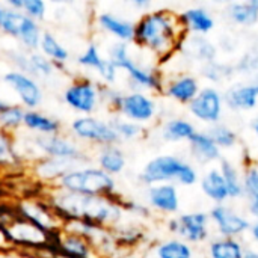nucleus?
I'll return each mask as SVG.
<instances>
[{
  "instance_id": "nucleus-1",
  "label": "nucleus",
  "mask_w": 258,
  "mask_h": 258,
  "mask_svg": "<svg viewBox=\"0 0 258 258\" xmlns=\"http://www.w3.org/2000/svg\"><path fill=\"white\" fill-rule=\"evenodd\" d=\"M44 200L50 204L63 225L80 221L113 230L122 224L125 215L121 206V195L91 197L50 187Z\"/></svg>"
},
{
  "instance_id": "nucleus-2",
  "label": "nucleus",
  "mask_w": 258,
  "mask_h": 258,
  "mask_svg": "<svg viewBox=\"0 0 258 258\" xmlns=\"http://www.w3.org/2000/svg\"><path fill=\"white\" fill-rule=\"evenodd\" d=\"M187 35L180 24L178 14L168 9H156L142 14L135 21L133 44L153 53L160 63H165L183 48Z\"/></svg>"
},
{
  "instance_id": "nucleus-3",
  "label": "nucleus",
  "mask_w": 258,
  "mask_h": 258,
  "mask_svg": "<svg viewBox=\"0 0 258 258\" xmlns=\"http://www.w3.org/2000/svg\"><path fill=\"white\" fill-rule=\"evenodd\" d=\"M107 57L115 63V67L125 73L130 83V91H144L163 94L165 77L159 68L147 67L138 62L130 53V44L115 41L107 48Z\"/></svg>"
},
{
  "instance_id": "nucleus-4",
  "label": "nucleus",
  "mask_w": 258,
  "mask_h": 258,
  "mask_svg": "<svg viewBox=\"0 0 258 258\" xmlns=\"http://www.w3.org/2000/svg\"><path fill=\"white\" fill-rule=\"evenodd\" d=\"M51 187L91 197H116L118 186L115 177L106 174L98 166L83 165L67 172Z\"/></svg>"
},
{
  "instance_id": "nucleus-5",
  "label": "nucleus",
  "mask_w": 258,
  "mask_h": 258,
  "mask_svg": "<svg viewBox=\"0 0 258 258\" xmlns=\"http://www.w3.org/2000/svg\"><path fill=\"white\" fill-rule=\"evenodd\" d=\"M139 181L145 186L178 183L183 186H194L198 181L197 169L183 159L172 154L156 156L145 163L139 172Z\"/></svg>"
},
{
  "instance_id": "nucleus-6",
  "label": "nucleus",
  "mask_w": 258,
  "mask_h": 258,
  "mask_svg": "<svg viewBox=\"0 0 258 258\" xmlns=\"http://www.w3.org/2000/svg\"><path fill=\"white\" fill-rule=\"evenodd\" d=\"M24 153L20 157L24 160L26 157H33V162L41 157H51V159H62L71 160L79 166L91 165V159L83 151V148L76 142L71 136L65 135H51V136H30L26 138Z\"/></svg>"
},
{
  "instance_id": "nucleus-7",
  "label": "nucleus",
  "mask_w": 258,
  "mask_h": 258,
  "mask_svg": "<svg viewBox=\"0 0 258 258\" xmlns=\"http://www.w3.org/2000/svg\"><path fill=\"white\" fill-rule=\"evenodd\" d=\"M42 32L38 21L29 18L23 12L9 9L0 2V33L17 39L24 50L38 51Z\"/></svg>"
},
{
  "instance_id": "nucleus-8",
  "label": "nucleus",
  "mask_w": 258,
  "mask_h": 258,
  "mask_svg": "<svg viewBox=\"0 0 258 258\" xmlns=\"http://www.w3.org/2000/svg\"><path fill=\"white\" fill-rule=\"evenodd\" d=\"M70 136L76 142L89 144L94 147H106L119 144V138L109 119L95 115L77 116L70 124Z\"/></svg>"
},
{
  "instance_id": "nucleus-9",
  "label": "nucleus",
  "mask_w": 258,
  "mask_h": 258,
  "mask_svg": "<svg viewBox=\"0 0 258 258\" xmlns=\"http://www.w3.org/2000/svg\"><path fill=\"white\" fill-rule=\"evenodd\" d=\"M101 83L88 77L74 79L62 92V101L79 116L94 115L101 106Z\"/></svg>"
},
{
  "instance_id": "nucleus-10",
  "label": "nucleus",
  "mask_w": 258,
  "mask_h": 258,
  "mask_svg": "<svg viewBox=\"0 0 258 258\" xmlns=\"http://www.w3.org/2000/svg\"><path fill=\"white\" fill-rule=\"evenodd\" d=\"M2 233L6 242H9L11 245L35 251L50 249L54 237L59 234H48L36 225L30 224L29 221L20 218L18 215H15L14 219L6 227H3Z\"/></svg>"
},
{
  "instance_id": "nucleus-11",
  "label": "nucleus",
  "mask_w": 258,
  "mask_h": 258,
  "mask_svg": "<svg viewBox=\"0 0 258 258\" xmlns=\"http://www.w3.org/2000/svg\"><path fill=\"white\" fill-rule=\"evenodd\" d=\"M5 54L14 65V70L32 76L39 83L48 82L60 73V70L39 51H29L23 47H17L6 50Z\"/></svg>"
},
{
  "instance_id": "nucleus-12",
  "label": "nucleus",
  "mask_w": 258,
  "mask_h": 258,
  "mask_svg": "<svg viewBox=\"0 0 258 258\" xmlns=\"http://www.w3.org/2000/svg\"><path fill=\"white\" fill-rule=\"evenodd\" d=\"M15 213L48 234H57L63 228V222L44 198L21 200L15 206Z\"/></svg>"
},
{
  "instance_id": "nucleus-13",
  "label": "nucleus",
  "mask_w": 258,
  "mask_h": 258,
  "mask_svg": "<svg viewBox=\"0 0 258 258\" xmlns=\"http://www.w3.org/2000/svg\"><path fill=\"white\" fill-rule=\"evenodd\" d=\"M2 80L17 95L20 101L18 104L23 106L26 110H38V107L42 104L44 101L42 85L32 76L17 70H9L8 73L3 74Z\"/></svg>"
},
{
  "instance_id": "nucleus-14",
  "label": "nucleus",
  "mask_w": 258,
  "mask_h": 258,
  "mask_svg": "<svg viewBox=\"0 0 258 258\" xmlns=\"http://www.w3.org/2000/svg\"><path fill=\"white\" fill-rule=\"evenodd\" d=\"M168 230L189 245L201 243L210 236V218L204 212L183 213L168 221Z\"/></svg>"
},
{
  "instance_id": "nucleus-15",
  "label": "nucleus",
  "mask_w": 258,
  "mask_h": 258,
  "mask_svg": "<svg viewBox=\"0 0 258 258\" xmlns=\"http://www.w3.org/2000/svg\"><path fill=\"white\" fill-rule=\"evenodd\" d=\"M159 107L154 100L148 92L144 91H128L124 92L118 116L125 118L128 121H133L139 125L151 122L157 116Z\"/></svg>"
},
{
  "instance_id": "nucleus-16",
  "label": "nucleus",
  "mask_w": 258,
  "mask_h": 258,
  "mask_svg": "<svg viewBox=\"0 0 258 258\" xmlns=\"http://www.w3.org/2000/svg\"><path fill=\"white\" fill-rule=\"evenodd\" d=\"M224 98L222 94L215 86L201 88L200 94L187 106L194 118L206 124H218L224 113Z\"/></svg>"
},
{
  "instance_id": "nucleus-17",
  "label": "nucleus",
  "mask_w": 258,
  "mask_h": 258,
  "mask_svg": "<svg viewBox=\"0 0 258 258\" xmlns=\"http://www.w3.org/2000/svg\"><path fill=\"white\" fill-rule=\"evenodd\" d=\"M76 63L85 70L95 71L101 80V85L115 86V83L118 82L119 70L115 67V63L107 56H103L100 47L95 42H91L76 57Z\"/></svg>"
},
{
  "instance_id": "nucleus-18",
  "label": "nucleus",
  "mask_w": 258,
  "mask_h": 258,
  "mask_svg": "<svg viewBox=\"0 0 258 258\" xmlns=\"http://www.w3.org/2000/svg\"><path fill=\"white\" fill-rule=\"evenodd\" d=\"M209 218L210 222H213V225L216 227L219 237L239 239L251 228V222L243 215L237 213L234 209L225 204H216L210 210Z\"/></svg>"
},
{
  "instance_id": "nucleus-19",
  "label": "nucleus",
  "mask_w": 258,
  "mask_h": 258,
  "mask_svg": "<svg viewBox=\"0 0 258 258\" xmlns=\"http://www.w3.org/2000/svg\"><path fill=\"white\" fill-rule=\"evenodd\" d=\"M48 252L67 258H100L89 240L65 230L54 237Z\"/></svg>"
},
{
  "instance_id": "nucleus-20",
  "label": "nucleus",
  "mask_w": 258,
  "mask_h": 258,
  "mask_svg": "<svg viewBox=\"0 0 258 258\" xmlns=\"http://www.w3.org/2000/svg\"><path fill=\"white\" fill-rule=\"evenodd\" d=\"M147 206L163 215H175L180 210V194L177 186L171 183L150 186L147 190Z\"/></svg>"
},
{
  "instance_id": "nucleus-21",
  "label": "nucleus",
  "mask_w": 258,
  "mask_h": 258,
  "mask_svg": "<svg viewBox=\"0 0 258 258\" xmlns=\"http://www.w3.org/2000/svg\"><path fill=\"white\" fill-rule=\"evenodd\" d=\"M95 24L101 32L113 36L118 42H133L135 21L132 20H127L113 12H101L95 17Z\"/></svg>"
},
{
  "instance_id": "nucleus-22",
  "label": "nucleus",
  "mask_w": 258,
  "mask_h": 258,
  "mask_svg": "<svg viewBox=\"0 0 258 258\" xmlns=\"http://www.w3.org/2000/svg\"><path fill=\"white\" fill-rule=\"evenodd\" d=\"M222 98L224 104L233 110H252L258 104V79L251 83L230 86Z\"/></svg>"
},
{
  "instance_id": "nucleus-23",
  "label": "nucleus",
  "mask_w": 258,
  "mask_h": 258,
  "mask_svg": "<svg viewBox=\"0 0 258 258\" xmlns=\"http://www.w3.org/2000/svg\"><path fill=\"white\" fill-rule=\"evenodd\" d=\"M79 165L71 160H62V159H51V157H41L33 162L32 169L35 177L39 181L48 183L51 187L57 180H60L67 172L77 168Z\"/></svg>"
},
{
  "instance_id": "nucleus-24",
  "label": "nucleus",
  "mask_w": 258,
  "mask_h": 258,
  "mask_svg": "<svg viewBox=\"0 0 258 258\" xmlns=\"http://www.w3.org/2000/svg\"><path fill=\"white\" fill-rule=\"evenodd\" d=\"M200 91H201L200 80L190 74H183V76H178V77L166 82L163 94L180 104L189 106L192 103V100L200 94Z\"/></svg>"
},
{
  "instance_id": "nucleus-25",
  "label": "nucleus",
  "mask_w": 258,
  "mask_h": 258,
  "mask_svg": "<svg viewBox=\"0 0 258 258\" xmlns=\"http://www.w3.org/2000/svg\"><path fill=\"white\" fill-rule=\"evenodd\" d=\"M23 128H26L33 136H51L60 135L62 122L57 118L41 110H26Z\"/></svg>"
},
{
  "instance_id": "nucleus-26",
  "label": "nucleus",
  "mask_w": 258,
  "mask_h": 258,
  "mask_svg": "<svg viewBox=\"0 0 258 258\" xmlns=\"http://www.w3.org/2000/svg\"><path fill=\"white\" fill-rule=\"evenodd\" d=\"M178 20L181 27L187 33H194V35H206L215 27V18L207 9L201 6H195L183 11L181 14H178Z\"/></svg>"
},
{
  "instance_id": "nucleus-27",
  "label": "nucleus",
  "mask_w": 258,
  "mask_h": 258,
  "mask_svg": "<svg viewBox=\"0 0 258 258\" xmlns=\"http://www.w3.org/2000/svg\"><path fill=\"white\" fill-rule=\"evenodd\" d=\"M95 163L106 174L116 177L124 172V169L127 166V156L118 144L106 145V147H100L97 150Z\"/></svg>"
},
{
  "instance_id": "nucleus-28",
  "label": "nucleus",
  "mask_w": 258,
  "mask_h": 258,
  "mask_svg": "<svg viewBox=\"0 0 258 258\" xmlns=\"http://www.w3.org/2000/svg\"><path fill=\"white\" fill-rule=\"evenodd\" d=\"M189 151L201 165H209L221 160V148L213 142L207 132H197L189 141Z\"/></svg>"
},
{
  "instance_id": "nucleus-29",
  "label": "nucleus",
  "mask_w": 258,
  "mask_h": 258,
  "mask_svg": "<svg viewBox=\"0 0 258 258\" xmlns=\"http://www.w3.org/2000/svg\"><path fill=\"white\" fill-rule=\"evenodd\" d=\"M38 51L41 54H44L48 60H51L59 70H62L63 65L68 63V60H70V51H68V48L50 30H44L42 32L41 42H39V50Z\"/></svg>"
},
{
  "instance_id": "nucleus-30",
  "label": "nucleus",
  "mask_w": 258,
  "mask_h": 258,
  "mask_svg": "<svg viewBox=\"0 0 258 258\" xmlns=\"http://www.w3.org/2000/svg\"><path fill=\"white\" fill-rule=\"evenodd\" d=\"M181 50H186L195 60L201 62L203 65L216 60L218 56L216 45L206 35H187Z\"/></svg>"
},
{
  "instance_id": "nucleus-31",
  "label": "nucleus",
  "mask_w": 258,
  "mask_h": 258,
  "mask_svg": "<svg viewBox=\"0 0 258 258\" xmlns=\"http://www.w3.org/2000/svg\"><path fill=\"white\" fill-rule=\"evenodd\" d=\"M201 190L203 194L216 204H225L230 200L227 184L218 168L209 169L201 178Z\"/></svg>"
},
{
  "instance_id": "nucleus-32",
  "label": "nucleus",
  "mask_w": 258,
  "mask_h": 258,
  "mask_svg": "<svg viewBox=\"0 0 258 258\" xmlns=\"http://www.w3.org/2000/svg\"><path fill=\"white\" fill-rule=\"evenodd\" d=\"M227 17L239 26H254L258 23V0L233 2L227 6Z\"/></svg>"
},
{
  "instance_id": "nucleus-33",
  "label": "nucleus",
  "mask_w": 258,
  "mask_h": 258,
  "mask_svg": "<svg viewBox=\"0 0 258 258\" xmlns=\"http://www.w3.org/2000/svg\"><path fill=\"white\" fill-rule=\"evenodd\" d=\"M197 133L195 125L184 119V118H172L168 119L160 130V136L163 141L168 142H181V141H190L192 136Z\"/></svg>"
},
{
  "instance_id": "nucleus-34",
  "label": "nucleus",
  "mask_w": 258,
  "mask_h": 258,
  "mask_svg": "<svg viewBox=\"0 0 258 258\" xmlns=\"http://www.w3.org/2000/svg\"><path fill=\"white\" fill-rule=\"evenodd\" d=\"M218 169L227 184L230 200L242 198L243 197V180H242V174H240L239 168L233 162H230L227 159H221Z\"/></svg>"
},
{
  "instance_id": "nucleus-35",
  "label": "nucleus",
  "mask_w": 258,
  "mask_h": 258,
  "mask_svg": "<svg viewBox=\"0 0 258 258\" xmlns=\"http://www.w3.org/2000/svg\"><path fill=\"white\" fill-rule=\"evenodd\" d=\"M245 246L239 239L218 237L209 245V257L210 258H243Z\"/></svg>"
},
{
  "instance_id": "nucleus-36",
  "label": "nucleus",
  "mask_w": 258,
  "mask_h": 258,
  "mask_svg": "<svg viewBox=\"0 0 258 258\" xmlns=\"http://www.w3.org/2000/svg\"><path fill=\"white\" fill-rule=\"evenodd\" d=\"M116 245L119 249H132L139 246L145 240V231L144 228L133 225V224H119L116 228L112 230Z\"/></svg>"
},
{
  "instance_id": "nucleus-37",
  "label": "nucleus",
  "mask_w": 258,
  "mask_h": 258,
  "mask_svg": "<svg viewBox=\"0 0 258 258\" xmlns=\"http://www.w3.org/2000/svg\"><path fill=\"white\" fill-rule=\"evenodd\" d=\"M156 258H194V249L192 245L187 242L172 237L168 240L160 242L154 249Z\"/></svg>"
},
{
  "instance_id": "nucleus-38",
  "label": "nucleus",
  "mask_w": 258,
  "mask_h": 258,
  "mask_svg": "<svg viewBox=\"0 0 258 258\" xmlns=\"http://www.w3.org/2000/svg\"><path fill=\"white\" fill-rule=\"evenodd\" d=\"M24 113H26V109L23 106L9 103L0 112V130L9 135H15L20 128H23Z\"/></svg>"
},
{
  "instance_id": "nucleus-39",
  "label": "nucleus",
  "mask_w": 258,
  "mask_h": 258,
  "mask_svg": "<svg viewBox=\"0 0 258 258\" xmlns=\"http://www.w3.org/2000/svg\"><path fill=\"white\" fill-rule=\"evenodd\" d=\"M21 163L23 159L17 151L14 135L0 130V168H14Z\"/></svg>"
},
{
  "instance_id": "nucleus-40",
  "label": "nucleus",
  "mask_w": 258,
  "mask_h": 258,
  "mask_svg": "<svg viewBox=\"0 0 258 258\" xmlns=\"http://www.w3.org/2000/svg\"><path fill=\"white\" fill-rule=\"evenodd\" d=\"M113 130L116 132L118 138H119V142H130V141H136L139 139L142 135H144V127L133 122V121H128L125 118H121L118 115H112L109 118Z\"/></svg>"
},
{
  "instance_id": "nucleus-41",
  "label": "nucleus",
  "mask_w": 258,
  "mask_h": 258,
  "mask_svg": "<svg viewBox=\"0 0 258 258\" xmlns=\"http://www.w3.org/2000/svg\"><path fill=\"white\" fill-rule=\"evenodd\" d=\"M207 133H209V136L213 139V142H215L221 150H231V148L236 147V144H237V141H239L237 133H236L231 127H228V125H225V124H221V122L213 124V125L209 128Z\"/></svg>"
},
{
  "instance_id": "nucleus-42",
  "label": "nucleus",
  "mask_w": 258,
  "mask_h": 258,
  "mask_svg": "<svg viewBox=\"0 0 258 258\" xmlns=\"http://www.w3.org/2000/svg\"><path fill=\"white\" fill-rule=\"evenodd\" d=\"M234 73H236L234 65L222 63V62H218V60L204 63V65L201 67V76H203L206 80L212 82V83L224 82V80L230 79Z\"/></svg>"
},
{
  "instance_id": "nucleus-43",
  "label": "nucleus",
  "mask_w": 258,
  "mask_h": 258,
  "mask_svg": "<svg viewBox=\"0 0 258 258\" xmlns=\"http://www.w3.org/2000/svg\"><path fill=\"white\" fill-rule=\"evenodd\" d=\"M100 95H101V106H106L112 115H116L119 110L122 97H124V91L118 89L116 86L101 85Z\"/></svg>"
},
{
  "instance_id": "nucleus-44",
  "label": "nucleus",
  "mask_w": 258,
  "mask_h": 258,
  "mask_svg": "<svg viewBox=\"0 0 258 258\" xmlns=\"http://www.w3.org/2000/svg\"><path fill=\"white\" fill-rule=\"evenodd\" d=\"M243 180V195L248 197L249 201L258 200V168L257 166H246L245 172L242 174Z\"/></svg>"
},
{
  "instance_id": "nucleus-45",
  "label": "nucleus",
  "mask_w": 258,
  "mask_h": 258,
  "mask_svg": "<svg viewBox=\"0 0 258 258\" xmlns=\"http://www.w3.org/2000/svg\"><path fill=\"white\" fill-rule=\"evenodd\" d=\"M23 14L39 23L47 17V3L42 0H23Z\"/></svg>"
},
{
  "instance_id": "nucleus-46",
  "label": "nucleus",
  "mask_w": 258,
  "mask_h": 258,
  "mask_svg": "<svg viewBox=\"0 0 258 258\" xmlns=\"http://www.w3.org/2000/svg\"><path fill=\"white\" fill-rule=\"evenodd\" d=\"M236 71H239L240 74H252L258 71V51L255 50H249L246 51L239 62L234 65Z\"/></svg>"
},
{
  "instance_id": "nucleus-47",
  "label": "nucleus",
  "mask_w": 258,
  "mask_h": 258,
  "mask_svg": "<svg viewBox=\"0 0 258 258\" xmlns=\"http://www.w3.org/2000/svg\"><path fill=\"white\" fill-rule=\"evenodd\" d=\"M121 206H122V210L125 215H132L136 218H148L151 213V209L147 204H142V203L135 201V200H127L124 197H122Z\"/></svg>"
},
{
  "instance_id": "nucleus-48",
  "label": "nucleus",
  "mask_w": 258,
  "mask_h": 258,
  "mask_svg": "<svg viewBox=\"0 0 258 258\" xmlns=\"http://www.w3.org/2000/svg\"><path fill=\"white\" fill-rule=\"evenodd\" d=\"M130 5L135 8V9H138V11H141V12H148V9L153 6V3L150 2V0H132L130 2Z\"/></svg>"
},
{
  "instance_id": "nucleus-49",
  "label": "nucleus",
  "mask_w": 258,
  "mask_h": 258,
  "mask_svg": "<svg viewBox=\"0 0 258 258\" xmlns=\"http://www.w3.org/2000/svg\"><path fill=\"white\" fill-rule=\"evenodd\" d=\"M249 233L252 236V239L258 243V219H255L254 222H251V228H249Z\"/></svg>"
},
{
  "instance_id": "nucleus-50",
  "label": "nucleus",
  "mask_w": 258,
  "mask_h": 258,
  "mask_svg": "<svg viewBox=\"0 0 258 258\" xmlns=\"http://www.w3.org/2000/svg\"><path fill=\"white\" fill-rule=\"evenodd\" d=\"M249 215L258 219V200L257 201H249Z\"/></svg>"
},
{
  "instance_id": "nucleus-51",
  "label": "nucleus",
  "mask_w": 258,
  "mask_h": 258,
  "mask_svg": "<svg viewBox=\"0 0 258 258\" xmlns=\"http://www.w3.org/2000/svg\"><path fill=\"white\" fill-rule=\"evenodd\" d=\"M243 258H258V252L257 251H254V249H246Z\"/></svg>"
},
{
  "instance_id": "nucleus-52",
  "label": "nucleus",
  "mask_w": 258,
  "mask_h": 258,
  "mask_svg": "<svg viewBox=\"0 0 258 258\" xmlns=\"http://www.w3.org/2000/svg\"><path fill=\"white\" fill-rule=\"evenodd\" d=\"M9 103H11V101H8V100H5V98H2V97H0V112H2V110L9 104Z\"/></svg>"
},
{
  "instance_id": "nucleus-53",
  "label": "nucleus",
  "mask_w": 258,
  "mask_h": 258,
  "mask_svg": "<svg viewBox=\"0 0 258 258\" xmlns=\"http://www.w3.org/2000/svg\"><path fill=\"white\" fill-rule=\"evenodd\" d=\"M252 130H254L255 136L258 138V118L257 119H254V122H252Z\"/></svg>"
},
{
  "instance_id": "nucleus-54",
  "label": "nucleus",
  "mask_w": 258,
  "mask_h": 258,
  "mask_svg": "<svg viewBox=\"0 0 258 258\" xmlns=\"http://www.w3.org/2000/svg\"><path fill=\"white\" fill-rule=\"evenodd\" d=\"M11 258H12V257H11Z\"/></svg>"
}]
</instances>
